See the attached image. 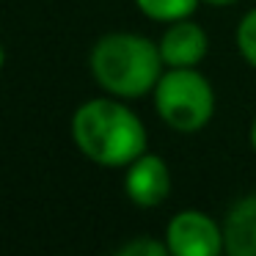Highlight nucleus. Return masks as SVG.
<instances>
[{
    "label": "nucleus",
    "mask_w": 256,
    "mask_h": 256,
    "mask_svg": "<svg viewBox=\"0 0 256 256\" xmlns=\"http://www.w3.org/2000/svg\"><path fill=\"white\" fill-rule=\"evenodd\" d=\"M250 144H254V149H256V118H254V124H250Z\"/></svg>",
    "instance_id": "nucleus-11"
},
{
    "label": "nucleus",
    "mask_w": 256,
    "mask_h": 256,
    "mask_svg": "<svg viewBox=\"0 0 256 256\" xmlns=\"http://www.w3.org/2000/svg\"><path fill=\"white\" fill-rule=\"evenodd\" d=\"M157 113L182 132H196L212 118L215 96L198 72L190 66H176L157 80Z\"/></svg>",
    "instance_id": "nucleus-3"
},
{
    "label": "nucleus",
    "mask_w": 256,
    "mask_h": 256,
    "mask_svg": "<svg viewBox=\"0 0 256 256\" xmlns=\"http://www.w3.org/2000/svg\"><path fill=\"white\" fill-rule=\"evenodd\" d=\"M166 245L157 242V240H135V242H127L124 248H118L122 256H166Z\"/></svg>",
    "instance_id": "nucleus-10"
},
{
    "label": "nucleus",
    "mask_w": 256,
    "mask_h": 256,
    "mask_svg": "<svg viewBox=\"0 0 256 256\" xmlns=\"http://www.w3.org/2000/svg\"><path fill=\"white\" fill-rule=\"evenodd\" d=\"M3 61H6V58H3V47H0V66H3Z\"/></svg>",
    "instance_id": "nucleus-13"
},
{
    "label": "nucleus",
    "mask_w": 256,
    "mask_h": 256,
    "mask_svg": "<svg viewBox=\"0 0 256 256\" xmlns=\"http://www.w3.org/2000/svg\"><path fill=\"white\" fill-rule=\"evenodd\" d=\"M135 3L144 14H149L152 20H162V22H179L198 6V0H135Z\"/></svg>",
    "instance_id": "nucleus-8"
},
{
    "label": "nucleus",
    "mask_w": 256,
    "mask_h": 256,
    "mask_svg": "<svg viewBox=\"0 0 256 256\" xmlns=\"http://www.w3.org/2000/svg\"><path fill=\"white\" fill-rule=\"evenodd\" d=\"M223 242L234 256H256V196L232 210L223 228Z\"/></svg>",
    "instance_id": "nucleus-7"
},
{
    "label": "nucleus",
    "mask_w": 256,
    "mask_h": 256,
    "mask_svg": "<svg viewBox=\"0 0 256 256\" xmlns=\"http://www.w3.org/2000/svg\"><path fill=\"white\" fill-rule=\"evenodd\" d=\"M171 190V176L160 157L140 154L135 162H130L127 171V193L138 206H157L166 201Z\"/></svg>",
    "instance_id": "nucleus-5"
},
{
    "label": "nucleus",
    "mask_w": 256,
    "mask_h": 256,
    "mask_svg": "<svg viewBox=\"0 0 256 256\" xmlns=\"http://www.w3.org/2000/svg\"><path fill=\"white\" fill-rule=\"evenodd\" d=\"M223 245V234L201 212H182L168 226V250L176 256H218Z\"/></svg>",
    "instance_id": "nucleus-4"
},
{
    "label": "nucleus",
    "mask_w": 256,
    "mask_h": 256,
    "mask_svg": "<svg viewBox=\"0 0 256 256\" xmlns=\"http://www.w3.org/2000/svg\"><path fill=\"white\" fill-rule=\"evenodd\" d=\"M206 52V36L198 25L179 20L160 44V56L168 66H196Z\"/></svg>",
    "instance_id": "nucleus-6"
},
{
    "label": "nucleus",
    "mask_w": 256,
    "mask_h": 256,
    "mask_svg": "<svg viewBox=\"0 0 256 256\" xmlns=\"http://www.w3.org/2000/svg\"><path fill=\"white\" fill-rule=\"evenodd\" d=\"M210 3H215V6H228V3H234V0H210Z\"/></svg>",
    "instance_id": "nucleus-12"
},
{
    "label": "nucleus",
    "mask_w": 256,
    "mask_h": 256,
    "mask_svg": "<svg viewBox=\"0 0 256 256\" xmlns=\"http://www.w3.org/2000/svg\"><path fill=\"white\" fill-rule=\"evenodd\" d=\"M72 135L100 166H130L146 149V130L132 110L110 100H91L74 113Z\"/></svg>",
    "instance_id": "nucleus-1"
},
{
    "label": "nucleus",
    "mask_w": 256,
    "mask_h": 256,
    "mask_svg": "<svg viewBox=\"0 0 256 256\" xmlns=\"http://www.w3.org/2000/svg\"><path fill=\"white\" fill-rule=\"evenodd\" d=\"M162 56L149 39L135 34H110L91 52L94 78L118 96H140L160 80Z\"/></svg>",
    "instance_id": "nucleus-2"
},
{
    "label": "nucleus",
    "mask_w": 256,
    "mask_h": 256,
    "mask_svg": "<svg viewBox=\"0 0 256 256\" xmlns=\"http://www.w3.org/2000/svg\"><path fill=\"white\" fill-rule=\"evenodd\" d=\"M237 44H240V52H242V58L256 69V12H250L248 17L240 22Z\"/></svg>",
    "instance_id": "nucleus-9"
}]
</instances>
